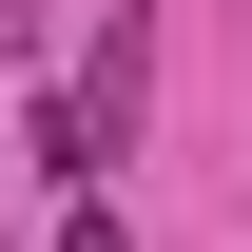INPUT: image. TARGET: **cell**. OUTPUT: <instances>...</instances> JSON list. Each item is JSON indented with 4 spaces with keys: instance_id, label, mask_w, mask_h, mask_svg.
<instances>
[{
    "instance_id": "obj_1",
    "label": "cell",
    "mask_w": 252,
    "mask_h": 252,
    "mask_svg": "<svg viewBox=\"0 0 252 252\" xmlns=\"http://www.w3.org/2000/svg\"><path fill=\"white\" fill-rule=\"evenodd\" d=\"M0 59H39V0H0Z\"/></svg>"
},
{
    "instance_id": "obj_2",
    "label": "cell",
    "mask_w": 252,
    "mask_h": 252,
    "mask_svg": "<svg viewBox=\"0 0 252 252\" xmlns=\"http://www.w3.org/2000/svg\"><path fill=\"white\" fill-rule=\"evenodd\" d=\"M59 252H136V233H117V214H78V233H59Z\"/></svg>"
}]
</instances>
